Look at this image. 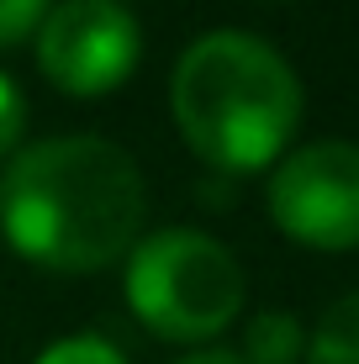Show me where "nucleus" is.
<instances>
[{
    "instance_id": "4",
    "label": "nucleus",
    "mask_w": 359,
    "mask_h": 364,
    "mask_svg": "<svg viewBox=\"0 0 359 364\" xmlns=\"http://www.w3.org/2000/svg\"><path fill=\"white\" fill-rule=\"evenodd\" d=\"M264 200L291 243L317 254L359 248V143L317 137L291 148L269 174Z\"/></svg>"
},
{
    "instance_id": "6",
    "label": "nucleus",
    "mask_w": 359,
    "mask_h": 364,
    "mask_svg": "<svg viewBox=\"0 0 359 364\" xmlns=\"http://www.w3.org/2000/svg\"><path fill=\"white\" fill-rule=\"evenodd\" d=\"M306 354V328L296 322V311L269 306L254 311L249 328H243V364H301Z\"/></svg>"
},
{
    "instance_id": "10",
    "label": "nucleus",
    "mask_w": 359,
    "mask_h": 364,
    "mask_svg": "<svg viewBox=\"0 0 359 364\" xmlns=\"http://www.w3.org/2000/svg\"><path fill=\"white\" fill-rule=\"evenodd\" d=\"M21 132H27V95H21V85L0 69V159L21 143Z\"/></svg>"
},
{
    "instance_id": "2",
    "label": "nucleus",
    "mask_w": 359,
    "mask_h": 364,
    "mask_svg": "<svg viewBox=\"0 0 359 364\" xmlns=\"http://www.w3.org/2000/svg\"><path fill=\"white\" fill-rule=\"evenodd\" d=\"M169 111L195 159L222 174H254L286 159L301 127V80L264 37L206 32L169 74Z\"/></svg>"
},
{
    "instance_id": "9",
    "label": "nucleus",
    "mask_w": 359,
    "mask_h": 364,
    "mask_svg": "<svg viewBox=\"0 0 359 364\" xmlns=\"http://www.w3.org/2000/svg\"><path fill=\"white\" fill-rule=\"evenodd\" d=\"M48 11H53V0H0V48H16L27 37H37Z\"/></svg>"
},
{
    "instance_id": "3",
    "label": "nucleus",
    "mask_w": 359,
    "mask_h": 364,
    "mask_svg": "<svg viewBox=\"0 0 359 364\" xmlns=\"http://www.w3.org/2000/svg\"><path fill=\"white\" fill-rule=\"evenodd\" d=\"M243 264L227 243L195 228L143 232L127 254V306L164 343H206L243 311Z\"/></svg>"
},
{
    "instance_id": "11",
    "label": "nucleus",
    "mask_w": 359,
    "mask_h": 364,
    "mask_svg": "<svg viewBox=\"0 0 359 364\" xmlns=\"http://www.w3.org/2000/svg\"><path fill=\"white\" fill-rule=\"evenodd\" d=\"M180 364H243V359L227 354V348H201V354H191V359H180Z\"/></svg>"
},
{
    "instance_id": "5",
    "label": "nucleus",
    "mask_w": 359,
    "mask_h": 364,
    "mask_svg": "<svg viewBox=\"0 0 359 364\" xmlns=\"http://www.w3.org/2000/svg\"><path fill=\"white\" fill-rule=\"evenodd\" d=\"M143 27L122 0H58L37 27V69L74 100L111 95L138 74Z\"/></svg>"
},
{
    "instance_id": "7",
    "label": "nucleus",
    "mask_w": 359,
    "mask_h": 364,
    "mask_svg": "<svg viewBox=\"0 0 359 364\" xmlns=\"http://www.w3.org/2000/svg\"><path fill=\"white\" fill-rule=\"evenodd\" d=\"M301 364H359V291L338 296L306 333Z\"/></svg>"
},
{
    "instance_id": "1",
    "label": "nucleus",
    "mask_w": 359,
    "mask_h": 364,
    "mask_svg": "<svg viewBox=\"0 0 359 364\" xmlns=\"http://www.w3.org/2000/svg\"><path fill=\"white\" fill-rule=\"evenodd\" d=\"M143 217L148 191L132 154L95 132L43 137L0 174V232L53 274L111 269L143 237Z\"/></svg>"
},
{
    "instance_id": "8",
    "label": "nucleus",
    "mask_w": 359,
    "mask_h": 364,
    "mask_svg": "<svg viewBox=\"0 0 359 364\" xmlns=\"http://www.w3.org/2000/svg\"><path fill=\"white\" fill-rule=\"evenodd\" d=\"M32 364H127V359H122L106 338L80 333V338H58V343H48Z\"/></svg>"
}]
</instances>
